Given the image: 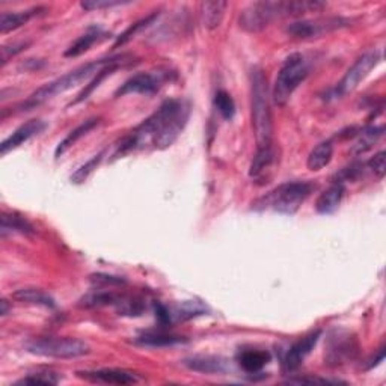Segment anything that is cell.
Here are the masks:
<instances>
[{"mask_svg": "<svg viewBox=\"0 0 386 386\" xmlns=\"http://www.w3.org/2000/svg\"><path fill=\"white\" fill-rule=\"evenodd\" d=\"M190 117L189 103L179 98L166 100L142 124L122 139L115 157L152 145L156 150L169 148L182 135Z\"/></svg>", "mask_w": 386, "mask_h": 386, "instance_id": "1", "label": "cell"}, {"mask_svg": "<svg viewBox=\"0 0 386 386\" xmlns=\"http://www.w3.org/2000/svg\"><path fill=\"white\" fill-rule=\"evenodd\" d=\"M326 6L317 0H263L254 2L241 11L240 28L249 33L261 32L268 24L282 19L302 17L308 12H317Z\"/></svg>", "mask_w": 386, "mask_h": 386, "instance_id": "2", "label": "cell"}, {"mask_svg": "<svg viewBox=\"0 0 386 386\" xmlns=\"http://www.w3.org/2000/svg\"><path fill=\"white\" fill-rule=\"evenodd\" d=\"M251 110L256 148L272 145L273 124L268 86L266 75L260 68H254L251 73Z\"/></svg>", "mask_w": 386, "mask_h": 386, "instance_id": "3", "label": "cell"}, {"mask_svg": "<svg viewBox=\"0 0 386 386\" xmlns=\"http://www.w3.org/2000/svg\"><path fill=\"white\" fill-rule=\"evenodd\" d=\"M110 61H112V58L89 62V63H86V66L75 68V70L67 73L66 75L59 77V79H56L53 82L46 83L40 89H36V91L32 95H29L28 100H24L21 105L19 106V109L20 110H32V109H35L38 106L44 105L46 101L55 98L59 94L70 91V89H73L74 86L88 80L89 77L95 75L100 70L105 68Z\"/></svg>", "mask_w": 386, "mask_h": 386, "instance_id": "4", "label": "cell"}, {"mask_svg": "<svg viewBox=\"0 0 386 386\" xmlns=\"http://www.w3.org/2000/svg\"><path fill=\"white\" fill-rule=\"evenodd\" d=\"M314 190L315 184L311 182H288L278 186L272 192H268L266 197L260 198L254 204V209H272L282 214H294Z\"/></svg>", "mask_w": 386, "mask_h": 386, "instance_id": "5", "label": "cell"}, {"mask_svg": "<svg viewBox=\"0 0 386 386\" xmlns=\"http://www.w3.org/2000/svg\"><path fill=\"white\" fill-rule=\"evenodd\" d=\"M310 74V66L303 55H290L276 75L272 91V100L276 106H286L290 101L293 93Z\"/></svg>", "mask_w": 386, "mask_h": 386, "instance_id": "6", "label": "cell"}, {"mask_svg": "<svg viewBox=\"0 0 386 386\" xmlns=\"http://www.w3.org/2000/svg\"><path fill=\"white\" fill-rule=\"evenodd\" d=\"M24 349L36 356L55 359H75L88 355L91 350L85 341L66 337L33 338L24 344Z\"/></svg>", "mask_w": 386, "mask_h": 386, "instance_id": "7", "label": "cell"}, {"mask_svg": "<svg viewBox=\"0 0 386 386\" xmlns=\"http://www.w3.org/2000/svg\"><path fill=\"white\" fill-rule=\"evenodd\" d=\"M380 62V51H368V53L362 55L361 58H358L355 61L353 66L347 70L341 82L335 86L332 93L333 98H341L347 95L349 93L355 91V89L359 86L365 77L377 67V63Z\"/></svg>", "mask_w": 386, "mask_h": 386, "instance_id": "8", "label": "cell"}, {"mask_svg": "<svg viewBox=\"0 0 386 386\" xmlns=\"http://www.w3.org/2000/svg\"><path fill=\"white\" fill-rule=\"evenodd\" d=\"M350 20L343 17H326V19H313V20H299L293 21L287 26L286 32L298 40H310L318 38L325 33L347 28Z\"/></svg>", "mask_w": 386, "mask_h": 386, "instance_id": "9", "label": "cell"}, {"mask_svg": "<svg viewBox=\"0 0 386 386\" xmlns=\"http://www.w3.org/2000/svg\"><path fill=\"white\" fill-rule=\"evenodd\" d=\"M168 73H139L130 79L125 80L124 85L115 93V97H124L127 94H154L157 93L163 82L168 79Z\"/></svg>", "mask_w": 386, "mask_h": 386, "instance_id": "10", "label": "cell"}, {"mask_svg": "<svg viewBox=\"0 0 386 386\" xmlns=\"http://www.w3.org/2000/svg\"><path fill=\"white\" fill-rule=\"evenodd\" d=\"M320 337H321V330L317 329V330H313L311 333H308V335H305L299 341H296L290 347L284 358V370L286 371L298 370L303 364L305 359L314 350V347L317 345Z\"/></svg>", "mask_w": 386, "mask_h": 386, "instance_id": "11", "label": "cell"}, {"mask_svg": "<svg viewBox=\"0 0 386 386\" xmlns=\"http://www.w3.org/2000/svg\"><path fill=\"white\" fill-rule=\"evenodd\" d=\"M77 376L93 383H108V385H132L140 379L133 371L118 370V368H103L93 371H79Z\"/></svg>", "mask_w": 386, "mask_h": 386, "instance_id": "12", "label": "cell"}, {"mask_svg": "<svg viewBox=\"0 0 386 386\" xmlns=\"http://www.w3.org/2000/svg\"><path fill=\"white\" fill-rule=\"evenodd\" d=\"M46 127L47 124L43 120H31L28 122H24L23 125H20L17 130L9 137H6L2 142V145H0V152H2V156H5V154H8L12 150L19 148L20 145L26 144L33 136L43 133L46 130Z\"/></svg>", "mask_w": 386, "mask_h": 386, "instance_id": "13", "label": "cell"}, {"mask_svg": "<svg viewBox=\"0 0 386 386\" xmlns=\"http://www.w3.org/2000/svg\"><path fill=\"white\" fill-rule=\"evenodd\" d=\"M358 345L355 338H350L349 335L343 337L338 333V337H332L328 353H326V361L330 365H340L345 364L347 361H352L356 356Z\"/></svg>", "mask_w": 386, "mask_h": 386, "instance_id": "14", "label": "cell"}, {"mask_svg": "<svg viewBox=\"0 0 386 386\" xmlns=\"http://www.w3.org/2000/svg\"><path fill=\"white\" fill-rule=\"evenodd\" d=\"M183 364L197 372H202V375H222L231 368V364L228 359L222 356H213V355H198L190 356L184 359Z\"/></svg>", "mask_w": 386, "mask_h": 386, "instance_id": "15", "label": "cell"}, {"mask_svg": "<svg viewBox=\"0 0 386 386\" xmlns=\"http://www.w3.org/2000/svg\"><path fill=\"white\" fill-rule=\"evenodd\" d=\"M133 58L132 56H128V55H117V56H112V61L108 63V66L100 70L95 75H94V79L89 82V85L85 86L83 91L77 95V98L71 103V105H77V103H80L83 100H86L89 95H91L94 93V89L100 86V83L106 79L108 75L113 74L115 71H117L118 68L124 67V66H128V63H132Z\"/></svg>", "mask_w": 386, "mask_h": 386, "instance_id": "16", "label": "cell"}, {"mask_svg": "<svg viewBox=\"0 0 386 386\" xmlns=\"http://www.w3.org/2000/svg\"><path fill=\"white\" fill-rule=\"evenodd\" d=\"M44 12H47V8L44 6H35L26 11H17V12H2L0 16V32L8 33L11 31H16L21 28L23 24L32 20L33 17L43 16Z\"/></svg>", "mask_w": 386, "mask_h": 386, "instance_id": "17", "label": "cell"}, {"mask_svg": "<svg viewBox=\"0 0 386 386\" xmlns=\"http://www.w3.org/2000/svg\"><path fill=\"white\" fill-rule=\"evenodd\" d=\"M0 233L2 237H6L8 234H21V236H33L35 228L21 214L16 212H4L2 217H0Z\"/></svg>", "mask_w": 386, "mask_h": 386, "instance_id": "18", "label": "cell"}, {"mask_svg": "<svg viewBox=\"0 0 386 386\" xmlns=\"http://www.w3.org/2000/svg\"><path fill=\"white\" fill-rule=\"evenodd\" d=\"M345 187L341 183L333 182L321 195L318 197L315 202V210L320 214H330L333 212H337L338 207L341 205V201L344 198Z\"/></svg>", "mask_w": 386, "mask_h": 386, "instance_id": "19", "label": "cell"}, {"mask_svg": "<svg viewBox=\"0 0 386 386\" xmlns=\"http://www.w3.org/2000/svg\"><path fill=\"white\" fill-rule=\"evenodd\" d=\"M106 36H108L106 32H103L100 28H97V26H93V28H89L83 35L77 38V40L66 50L63 56L66 58L80 56V55L86 53V51L91 48L95 43H100V41L105 40Z\"/></svg>", "mask_w": 386, "mask_h": 386, "instance_id": "20", "label": "cell"}, {"mask_svg": "<svg viewBox=\"0 0 386 386\" xmlns=\"http://www.w3.org/2000/svg\"><path fill=\"white\" fill-rule=\"evenodd\" d=\"M226 8H228V2H224V0L202 2L199 5V14H201V21L204 24V28L209 31L217 29L225 17Z\"/></svg>", "mask_w": 386, "mask_h": 386, "instance_id": "21", "label": "cell"}, {"mask_svg": "<svg viewBox=\"0 0 386 386\" xmlns=\"http://www.w3.org/2000/svg\"><path fill=\"white\" fill-rule=\"evenodd\" d=\"M135 343L139 345H145V347H171V345L186 343V338L174 335V333L165 332V330H152V332H145L142 333V335H139L135 340Z\"/></svg>", "mask_w": 386, "mask_h": 386, "instance_id": "22", "label": "cell"}, {"mask_svg": "<svg viewBox=\"0 0 386 386\" xmlns=\"http://www.w3.org/2000/svg\"><path fill=\"white\" fill-rule=\"evenodd\" d=\"M272 356H270L268 352L266 350H256V349H251V350H243L239 355V365L249 372V375H255V372H260L268 362Z\"/></svg>", "mask_w": 386, "mask_h": 386, "instance_id": "23", "label": "cell"}, {"mask_svg": "<svg viewBox=\"0 0 386 386\" xmlns=\"http://www.w3.org/2000/svg\"><path fill=\"white\" fill-rule=\"evenodd\" d=\"M275 159H276V151H275L273 144L256 148V152L249 166L251 178H260L266 171L270 169V166L275 163Z\"/></svg>", "mask_w": 386, "mask_h": 386, "instance_id": "24", "label": "cell"}, {"mask_svg": "<svg viewBox=\"0 0 386 386\" xmlns=\"http://www.w3.org/2000/svg\"><path fill=\"white\" fill-rule=\"evenodd\" d=\"M98 124H100V118H89V120L83 121L80 125H77L74 130H71L66 136V139H63L62 142H59V145L56 147V151H55V157L59 159L61 156H63V154H66L73 145H75L77 140L82 139L83 136H86Z\"/></svg>", "mask_w": 386, "mask_h": 386, "instance_id": "25", "label": "cell"}, {"mask_svg": "<svg viewBox=\"0 0 386 386\" xmlns=\"http://www.w3.org/2000/svg\"><path fill=\"white\" fill-rule=\"evenodd\" d=\"M122 294L109 291L108 288H98L80 299V306L83 308H100V306H117L121 301Z\"/></svg>", "mask_w": 386, "mask_h": 386, "instance_id": "26", "label": "cell"}, {"mask_svg": "<svg viewBox=\"0 0 386 386\" xmlns=\"http://www.w3.org/2000/svg\"><path fill=\"white\" fill-rule=\"evenodd\" d=\"M385 128L383 125H370L358 132V139L352 148L353 154H364L370 151L377 140L383 136Z\"/></svg>", "mask_w": 386, "mask_h": 386, "instance_id": "27", "label": "cell"}, {"mask_svg": "<svg viewBox=\"0 0 386 386\" xmlns=\"http://www.w3.org/2000/svg\"><path fill=\"white\" fill-rule=\"evenodd\" d=\"M332 156H333V144H332V140H323V142H320L310 152V156H308V160H306L308 169L320 171V169L326 168V166L332 160Z\"/></svg>", "mask_w": 386, "mask_h": 386, "instance_id": "28", "label": "cell"}, {"mask_svg": "<svg viewBox=\"0 0 386 386\" xmlns=\"http://www.w3.org/2000/svg\"><path fill=\"white\" fill-rule=\"evenodd\" d=\"M12 298L21 303H29V305L44 306V308H55L56 306L55 299L40 288H20L14 294H12Z\"/></svg>", "mask_w": 386, "mask_h": 386, "instance_id": "29", "label": "cell"}, {"mask_svg": "<svg viewBox=\"0 0 386 386\" xmlns=\"http://www.w3.org/2000/svg\"><path fill=\"white\" fill-rule=\"evenodd\" d=\"M169 308V306H168ZM207 311V308H205L202 303L195 302V301H189V302H183L182 305H177L174 308H169V315L172 323L177 320H190L193 317L202 315Z\"/></svg>", "mask_w": 386, "mask_h": 386, "instance_id": "30", "label": "cell"}, {"mask_svg": "<svg viewBox=\"0 0 386 386\" xmlns=\"http://www.w3.org/2000/svg\"><path fill=\"white\" fill-rule=\"evenodd\" d=\"M120 315H128V317H137L142 315L144 311L147 310V303L145 299L139 298V296H127L122 294L121 301L118 305L115 306Z\"/></svg>", "mask_w": 386, "mask_h": 386, "instance_id": "31", "label": "cell"}, {"mask_svg": "<svg viewBox=\"0 0 386 386\" xmlns=\"http://www.w3.org/2000/svg\"><path fill=\"white\" fill-rule=\"evenodd\" d=\"M61 380L62 377L59 376V372L51 370H40L17 380L16 385H58Z\"/></svg>", "mask_w": 386, "mask_h": 386, "instance_id": "32", "label": "cell"}, {"mask_svg": "<svg viewBox=\"0 0 386 386\" xmlns=\"http://www.w3.org/2000/svg\"><path fill=\"white\" fill-rule=\"evenodd\" d=\"M157 17H159V12H152L151 16H148V17H145V19H142V20L136 21L135 24H132L130 28H128L127 31H124V32L117 38V41H115V46H113V47H115V48H118L120 46L127 44V43L130 41L132 38H135L140 31L145 29V28H148L150 24H152V21L156 20Z\"/></svg>", "mask_w": 386, "mask_h": 386, "instance_id": "33", "label": "cell"}, {"mask_svg": "<svg viewBox=\"0 0 386 386\" xmlns=\"http://www.w3.org/2000/svg\"><path fill=\"white\" fill-rule=\"evenodd\" d=\"M214 108L219 115L226 121H231L236 115V105L234 100L226 91H217L214 95Z\"/></svg>", "mask_w": 386, "mask_h": 386, "instance_id": "34", "label": "cell"}, {"mask_svg": "<svg viewBox=\"0 0 386 386\" xmlns=\"http://www.w3.org/2000/svg\"><path fill=\"white\" fill-rule=\"evenodd\" d=\"M103 156H105V151L98 152L97 156H94L91 160H88L85 165H82L80 168L71 175V183H74V184L85 183L86 178L91 175L94 172V169H97V166L101 163Z\"/></svg>", "mask_w": 386, "mask_h": 386, "instance_id": "35", "label": "cell"}, {"mask_svg": "<svg viewBox=\"0 0 386 386\" xmlns=\"http://www.w3.org/2000/svg\"><path fill=\"white\" fill-rule=\"evenodd\" d=\"M288 385H338L344 383L338 379H328V377H320V376H298V377H290L286 380Z\"/></svg>", "mask_w": 386, "mask_h": 386, "instance_id": "36", "label": "cell"}, {"mask_svg": "<svg viewBox=\"0 0 386 386\" xmlns=\"http://www.w3.org/2000/svg\"><path fill=\"white\" fill-rule=\"evenodd\" d=\"M385 159H386V152L385 151H379L377 154H375V157H371L365 166L367 168L375 174L377 178H383L385 175V168H386V163H385Z\"/></svg>", "mask_w": 386, "mask_h": 386, "instance_id": "37", "label": "cell"}, {"mask_svg": "<svg viewBox=\"0 0 386 386\" xmlns=\"http://www.w3.org/2000/svg\"><path fill=\"white\" fill-rule=\"evenodd\" d=\"M130 2H122V0H85L80 4V6L85 11H95V9H105V8H113L120 5H127Z\"/></svg>", "mask_w": 386, "mask_h": 386, "instance_id": "38", "label": "cell"}, {"mask_svg": "<svg viewBox=\"0 0 386 386\" xmlns=\"http://www.w3.org/2000/svg\"><path fill=\"white\" fill-rule=\"evenodd\" d=\"M91 281L98 288H108V287H113V286H122L125 284V281L117 276H109V275H103V273H97L91 276Z\"/></svg>", "mask_w": 386, "mask_h": 386, "instance_id": "39", "label": "cell"}, {"mask_svg": "<svg viewBox=\"0 0 386 386\" xmlns=\"http://www.w3.org/2000/svg\"><path fill=\"white\" fill-rule=\"evenodd\" d=\"M29 46V43H11V44H6L2 47V66H5V63L11 59L14 58L16 55L21 53L23 50H26V47Z\"/></svg>", "mask_w": 386, "mask_h": 386, "instance_id": "40", "label": "cell"}, {"mask_svg": "<svg viewBox=\"0 0 386 386\" xmlns=\"http://www.w3.org/2000/svg\"><path fill=\"white\" fill-rule=\"evenodd\" d=\"M383 359H385V345H382V347H380L379 352H377V356L371 359L370 364H368V368H372V367L379 365V364L383 361Z\"/></svg>", "mask_w": 386, "mask_h": 386, "instance_id": "41", "label": "cell"}, {"mask_svg": "<svg viewBox=\"0 0 386 386\" xmlns=\"http://www.w3.org/2000/svg\"><path fill=\"white\" fill-rule=\"evenodd\" d=\"M9 311V308H8V302L4 299L2 301V315H6Z\"/></svg>", "mask_w": 386, "mask_h": 386, "instance_id": "42", "label": "cell"}]
</instances>
